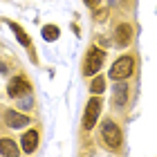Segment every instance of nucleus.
I'll use <instances>...</instances> for the list:
<instances>
[{
    "label": "nucleus",
    "instance_id": "39448f33",
    "mask_svg": "<svg viewBox=\"0 0 157 157\" xmlns=\"http://www.w3.org/2000/svg\"><path fill=\"white\" fill-rule=\"evenodd\" d=\"M7 94L11 99H20V97L29 94V83H27L23 76H13L9 81V85H7Z\"/></svg>",
    "mask_w": 157,
    "mask_h": 157
},
{
    "label": "nucleus",
    "instance_id": "423d86ee",
    "mask_svg": "<svg viewBox=\"0 0 157 157\" xmlns=\"http://www.w3.org/2000/svg\"><path fill=\"white\" fill-rule=\"evenodd\" d=\"M130 40H132V27L126 25V23H121L115 29V43L119 47H128V43H130Z\"/></svg>",
    "mask_w": 157,
    "mask_h": 157
},
{
    "label": "nucleus",
    "instance_id": "1a4fd4ad",
    "mask_svg": "<svg viewBox=\"0 0 157 157\" xmlns=\"http://www.w3.org/2000/svg\"><path fill=\"white\" fill-rule=\"evenodd\" d=\"M128 85L126 83H119V85H115V103L119 105V108H124L126 105V101H128Z\"/></svg>",
    "mask_w": 157,
    "mask_h": 157
},
{
    "label": "nucleus",
    "instance_id": "ddd939ff",
    "mask_svg": "<svg viewBox=\"0 0 157 157\" xmlns=\"http://www.w3.org/2000/svg\"><path fill=\"white\" fill-rule=\"evenodd\" d=\"M90 90L94 92V94H101V92L105 90V78L103 76H94L92 83H90Z\"/></svg>",
    "mask_w": 157,
    "mask_h": 157
},
{
    "label": "nucleus",
    "instance_id": "0eeeda50",
    "mask_svg": "<svg viewBox=\"0 0 157 157\" xmlns=\"http://www.w3.org/2000/svg\"><path fill=\"white\" fill-rule=\"evenodd\" d=\"M5 124L9 128H25L29 124V119L25 115H20V112H16V110H7L5 112Z\"/></svg>",
    "mask_w": 157,
    "mask_h": 157
},
{
    "label": "nucleus",
    "instance_id": "6e6552de",
    "mask_svg": "<svg viewBox=\"0 0 157 157\" xmlns=\"http://www.w3.org/2000/svg\"><path fill=\"white\" fill-rule=\"evenodd\" d=\"M20 141H23V151L25 153H34L36 146H38V130H27Z\"/></svg>",
    "mask_w": 157,
    "mask_h": 157
},
{
    "label": "nucleus",
    "instance_id": "9d476101",
    "mask_svg": "<svg viewBox=\"0 0 157 157\" xmlns=\"http://www.w3.org/2000/svg\"><path fill=\"white\" fill-rule=\"evenodd\" d=\"M20 148L13 139H0V155H18Z\"/></svg>",
    "mask_w": 157,
    "mask_h": 157
},
{
    "label": "nucleus",
    "instance_id": "20e7f679",
    "mask_svg": "<svg viewBox=\"0 0 157 157\" xmlns=\"http://www.w3.org/2000/svg\"><path fill=\"white\" fill-rule=\"evenodd\" d=\"M99 112H101V99L94 97V99H90V101H88L85 112H83V128H85V130H90V128L97 124Z\"/></svg>",
    "mask_w": 157,
    "mask_h": 157
},
{
    "label": "nucleus",
    "instance_id": "7ed1b4c3",
    "mask_svg": "<svg viewBox=\"0 0 157 157\" xmlns=\"http://www.w3.org/2000/svg\"><path fill=\"white\" fill-rule=\"evenodd\" d=\"M101 137H103L108 148H119L121 146V130L112 119H105L101 124Z\"/></svg>",
    "mask_w": 157,
    "mask_h": 157
},
{
    "label": "nucleus",
    "instance_id": "f8f14e48",
    "mask_svg": "<svg viewBox=\"0 0 157 157\" xmlns=\"http://www.w3.org/2000/svg\"><path fill=\"white\" fill-rule=\"evenodd\" d=\"M59 27H56V25H45V27H43V38H45V40H56V38H59Z\"/></svg>",
    "mask_w": 157,
    "mask_h": 157
},
{
    "label": "nucleus",
    "instance_id": "4468645a",
    "mask_svg": "<svg viewBox=\"0 0 157 157\" xmlns=\"http://www.w3.org/2000/svg\"><path fill=\"white\" fill-rule=\"evenodd\" d=\"M85 5H88V7H97L99 0H85Z\"/></svg>",
    "mask_w": 157,
    "mask_h": 157
},
{
    "label": "nucleus",
    "instance_id": "9b49d317",
    "mask_svg": "<svg viewBox=\"0 0 157 157\" xmlns=\"http://www.w3.org/2000/svg\"><path fill=\"white\" fill-rule=\"evenodd\" d=\"M9 27H11V32L16 34V38H18L20 45H23V47H29V38H27V34H25L23 27H18L16 23H9Z\"/></svg>",
    "mask_w": 157,
    "mask_h": 157
},
{
    "label": "nucleus",
    "instance_id": "f257e3e1",
    "mask_svg": "<svg viewBox=\"0 0 157 157\" xmlns=\"http://www.w3.org/2000/svg\"><path fill=\"white\" fill-rule=\"evenodd\" d=\"M103 59H105V52L101 47H90V52H88V56H85V61H83V74L85 76L97 74L99 70H101V65H103Z\"/></svg>",
    "mask_w": 157,
    "mask_h": 157
},
{
    "label": "nucleus",
    "instance_id": "f03ea898",
    "mask_svg": "<svg viewBox=\"0 0 157 157\" xmlns=\"http://www.w3.org/2000/svg\"><path fill=\"white\" fill-rule=\"evenodd\" d=\"M132 67H135L132 56H119L110 67V78L112 81H124V78H128L132 74Z\"/></svg>",
    "mask_w": 157,
    "mask_h": 157
}]
</instances>
